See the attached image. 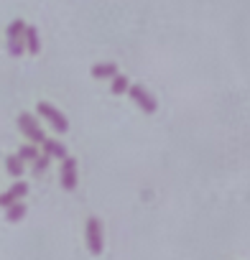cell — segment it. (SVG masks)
<instances>
[{
  "mask_svg": "<svg viewBox=\"0 0 250 260\" xmlns=\"http://www.w3.org/2000/svg\"><path fill=\"white\" fill-rule=\"evenodd\" d=\"M84 240H87V250L92 255H100L105 247V235H102V222L97 217H87L84 224Z\"/></svg>",
  "mask_w": 250,
  "mask_h": 260,
  "instance_id": "obj_1",
  "label": "cell"
},
{
  "mask_svg": "<svg viewBox=\"0 0 250 260\" xmlns=\"http://www.w3.org/2000/svg\"><path fill=\"white\" fill-rule=\"evenodd\" d=\"M18 127L23 130V136H26L34 146H41V143L46 141V136H44V130H41L39 120H36L31 112H21V115H18Z\"/></svg>",
  "mask_w": 250,
  "mask_h": 260,
  "instance_id": "obj_2",
  "label": "cell"
},
{
  "mask_svg": "<svg viewBox=\"0 0 250 260\" xmlns=\"http://www.w3.org/2000/svg\"><path fill=\"white\" fill-rule=\"evenodd\" d=\"M36 110H39V115H41V117H46V122L56 130V133H61V136H64L67 130H69V120H67V117H64L54 105H49V102H39V105H36Z\"/></svg>",
  "mask_w": 250,
  "mask_h": 260,
  "instance_id": "obj_3",
  "label": "cell"
},
{
  "mask_svg": "<svg viewBox=\"0 0 250 260\" xmlns=\"http://www.w3.org/2000/svg\"><path fill=\"white\" fill-rule=\"evenodd\" d=\"M23 31H26V23H23L21 18L8 26V54H11V56H23V51H26Z\"/></svg>",
  "mask_w": 250,
  "mask_h": 260,
  "instance_id": "obj_4",
  "label": "cell"
},
{
  "mask_svg": "<svg viewBox=\"0 0 250 260\" xmlns=\"http://www.w3.org/2000/svg\"><path fill=\"white\" fill-rule=\"evenodd\" d=\"M128 94L133 97V102H136L146 115H153V112H156V107H159V105H156V97H153L151 92H146L141 84H131V87H128Z\"/></svg>",
  "mask_w": 250,
  "mask_h": 260,
  "instance_id": "obj_5",
  "label": "cell"
},
{
  "mask_svg": "<svg viewBox=\"0 0 250 260\" xmlns=\"http://www.w3.org/2000/svg\"><path fill=\"white\" fill-rule=\"evenodd\" d=\"M61 186L67 191L77 189V158L74 156H64L61 158Z\"/></svg>",
  "mask_w": 250,
  "mask_h": 260,
  "instance_id": "obj_6",
  "label": "cell"
},
{
  "mask_svg": "<svg viewBox=\"0 0 250 260\" xmlns=\"http://www.w3.org/2000/svg\"><path fill=\"white\" fill-rule=\"evenodd\" d=\"M23 44H26V51L28 54H39L41 51V41H39V31L34 28V26H26V31H23Z\"/></svg>",
  "mask_w": 250,
  "mask_h": 260,
  "instance_id": "obj_7",
  "label": "cell"
},
{
  "mask_svg": "<svg viewBox=\"0 0 250 260\" xmlns=\"http://www.w3.org/2000/svg\"><path fill=\"white\" fill-rule=\"evenodd\" d=\"M117 74V64L112 61H105V64H95L92 67V77L95 79H112Z\"/></svg>",
  "mask_w": 250,
  "mask_h": 260,
  "instance_id": "obj_8",
  "label": "cell"
},
{
  "mask_svg": "<svg viewBox=\"0 0 250 260\" xmlns=\"http://www.w3.org/2000/svg\"><path fill=\"white\" fill-rule=\"evenodd\" d=\"M41 146H44V153H46V156H51V158H64V156H67V148H64L59 141H51V138H46Z\"/></svg>",
  "mask_w": 250,
  "mask_h": 260,
  "instance_id": "obj_9",
  "label": "cell"
},
{
  "mask_svg": "<svg viewBox=\"0 0 250 260\" xmlns=\"http://www.w3.org/2000/svg\"><path fill=\"white\" fill-rule=\"evenodd\" d=\"M23 166H26V164L21 161V156H18V153L6 156V171H8L11 176H16V179H18V176H23Z\"/></svg>",
  "mask_w": 250,
  "mask_h": 260,
  "instance_id": "obj_10",
  "label": "cell"
},
{
  "mask_svg": "<svg viewBox=\"0 0 250 260\" xmlns=\"http://www.w3.org/2000/svg\"><path fill=\"white\" fill-rule=\"evenodd\" d=\"M26 217V204L23 202H13L11 207H6V219L8 222H21Z\"/></svg>",
  "mask_w": 250,
  "mask_h": 260,
  "instance_id": "obj_11",
  "label": "cell"
},
{
  "mask_svg": "<svg viewBox=\"0 0 250 260\" xmlns=\"http://www.w3.org/2000/svg\"><path fill=\"white\" fill-rule=\"evenodd\" d=\"M128 87H131V82H128V77H125V74H115L110 79V92L112 94H125V92H128Z\"/></svg>",
  "mask_w": 250,
  "mask_h": 260,
  "instance_id": "obj_12",
  "label": "cell"
},
{
  "mask_svg": "<svg viewBox=\"0 0 250 260\" xmlns=\"http://www.w3.org/2000/svg\"><path fill=\"white\" fill-rule=\"evenodd\" d=\"M18 156H21V161H23V164H26V161H36V156H39V148H36L34 143H28V146H21Z\"/></svg>",
  "mask_w": 250,
  "mask_h": 260,
  "instance_id": "obj_13",
  "label": "cell"
},
{
  "mask_svg": "<svg viewBox=\"0 0 250 260\" xmlns=\"http://www.w3.org/2000/svg\"><path fill=\"white\" fill-rule=\"evenodd\" d=\"M8 194H11V197L18 202V199H23V197L28 194V184H26V181H16V184L8 189Z\"/></svg>",
  "mask_w": 250,
  "mask_h": 260,
  "instance_id": "obj_14",
  "label": "cell"
},
{
  "mask_svg": "<svg viewBox=\"0 0 250 260\" xmlns=\"http://www.w3.org/2000/svg\"><path fill=\"white\" fill-rule=\"evenodd\" d=\"M49 164H51V156H36V161H34V174H41V171H46L49 169Z\"/></svg>",
  "mask_w": 250,
  "mask_h": 260,
  "instance_id": "obj_15",
  "label": "cell"
}]
</instances>
